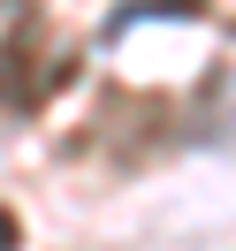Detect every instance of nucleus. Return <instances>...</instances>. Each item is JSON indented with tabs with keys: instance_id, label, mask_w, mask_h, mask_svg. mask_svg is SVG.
Returning <instances> with one entry per match:
<instances>
[{
	"instance_id": "1",
	"label": "nucleus",
	"mask_w": 236,
	"mask_h": 251,
	"mask_svg": "<svg viewBox=\"0 0 236 251\" xmlns=\"http://www.w3.org/2000/svg\"><path fill=\"white\" fill-rule=\"evenodd\" d=\"M8 244H16V221H8V213H0V251H8Z\"/></svg>"
}]
</instances>
